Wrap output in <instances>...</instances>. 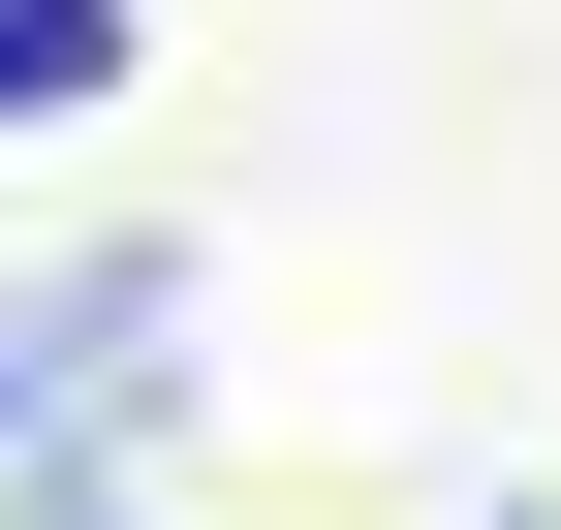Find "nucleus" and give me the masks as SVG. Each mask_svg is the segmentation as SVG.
I'll return each mask as SVG.
<instances>
[{
  "mask_svg": "<svg viewBox=\"0 0 561 530\" xmlns=\"http://www.w3.org/2000/svg\"><path fill=\"white\" fill-rule=\"evenodd\" d=\"M62 94H125V0H0V125H62Z\"/></svg>",
  "mask_w": 561,
  "mask_h": 530,
  "instance_id": "nucleus-1",
  "label": "nucleus"
}]
</instances>
